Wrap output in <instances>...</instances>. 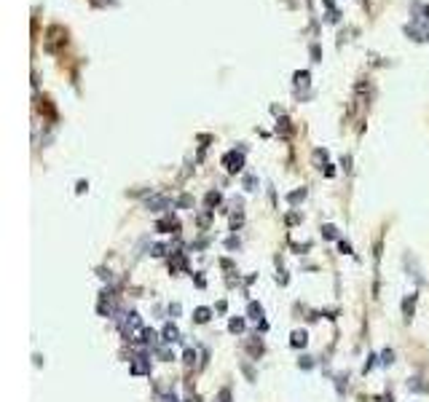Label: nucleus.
Instances as JSON below:
<instances>
[{
    "mask_svg": "<svg viewBox=\"0 0 429 402\" xmlns=\"http://www.w3.org/2000/svg\"><path fill=\"white\" fill-rule=\"evenodd\" d=\"M145 207L151 212H161L164 207H169V199H166V196H151V199L145 201Z\"/></svg>",
    "mask_w": 429,
    "mask_h": 402,
    "instance_id": "f257e3e1",
    "label": "nucleus"
},
{
    "mask_svg": "<svg viewBox=\"0 0 429 402\" xmlns=\"http://www.w3.org/2000/svg\"><path fill=\"white\" fill-rule=\"evenodd\" d=\"M129 370H132V376H145V373H151V362H145V357H137Z\"/></svg>",
    "mask_w": 429,
    "mask_h": 402,
    "instance_id": "f03ea898",
    "label": "nucleus"
},
{
    "mask_svg": "<svg viewBox=\"0 0 429 402\" xmlns=\"http://www.w3.org/2000/svg\"><path fill=\"white\" fill-rule=\"evenodd\" d=\"M209 316H212V311H209V308H207V306H199V308H196V311H193V319H196V322H199V324H204V322H209Z\"/></svg>",
    "mask_w": 429,
    "mask_h": 402,
    "instance_id": "7ed1b4c3",
    "label": "nucleus"
},
{
    "mask_svg": "<svg viewBox=\"0 0 429 402\" xmlns=\"http://www.w3.org/2000/svg\"><path fill=\"white\" fill-rule=\"evenodd\" d=\"M177 338H180L177 327H174V324H166V327H164V343H174Z\"/></svg>",
    "mask_w": 429,
    "mask_h": 402,
    "instance_id": "20e7f679",
    "label": "nucleus"
},
{
    "mask_svg": "<svg viewBox=\"0 0 429 402\" xmlns=\"http://www.w3.org/2000/svg\"><path fill=\"white\" fill-rule=\"evenodd\" d=\"M290 343L295 346V349H298V346H301V349H303V346L309 343V338H306V333H303V330H295V333H293V341H290Z\"/></svg>",
    "mask_w": 429,
    "mask_h": 402,
    "instance_id": "39448f33",
    "label": "nucleus"
},
{
    "mask_svg": "<svg viewBox=\"0 0 429 402\" xmlns=\"http://www.w3.org/2000/svg\"><path fill=\"white\" fill-rule=\"evenodd\" d=\"M226 164H228L231 172H239V169H241V156H234V153H231V156L226 158Z\"/></svg>",
    "mask_w": 429,
    "mask_h": 402,
    "instance_id": "423d86ee",
    "label": "nucleus"
},
{
    "mask_svg": "<svg viewBox=\"0 0 429 402\" xmlns=\"http://www.w3.org/2000/svg\"><path fill=\"white\" fill-rule=\"evenodd\" d=\"M228 330L231 333H241V330H244V319H241V316H234V319L228 322Z\"/></svg>",
    "mask_w": 429,
    "mask_h": 402,
    "instance_id": "0eeeda50",
    "label": "nucleus"
},
{
    "mask_svg": "<svg viewBox=\"0 0 429 402\" xmlns=\"http://www.w3.org/2000/svg\"><path fill=\"white\" fill-rule=\"evenodd\" d=\"M249 316H253V319H260V316H263V308H260L258 303H249Z\"/></svg>",
    "mask_w": 429,
    "mask_h": 402,
    "instance_id": "6e6552de",
    "label": "nucleus"
},
{
    "mask_svg": "<svg viewBox=\"0 0 429 402\" xmlns=\"http://www.w3.org/2000/svg\"><path fill=\"white\" fill-rule=\"evenodd\" d=\"M322 233H325V239H335V236H338L335 226H322Z\"/></svg>",
    "mask_w": 429,
    "mask_h": 402,
    "instance_id": "1a4fd4ad",
    "label": "nucleus"
},
{
    "mask_svg": "<svg viewBox=\"0 0 429 402\" xmlns=\"http://www.w3.org/2000/svg\"><path fill=\"white\" fill-rule=\"evenodd\" d=\"M183 359H185V364H193V359H196V351H193V349H188V351L183 354Z\"/></svg>",
    "mask_w": 429,
    "mask_h": 402,
    "instance_id": "9d476101",
    "label": "nucleus"
},
{
    "mask_svg": "<svg viewBox=\"0 0 429 402\" xmlns=\"http://www.w3.org/2000/svg\"><path fill=\"white\" fill-rule=\"evenodd\" d=\"M381 357H384V359H381V364H391V362H395V359H391V357H395V354H391V351H384V354H381Z\"/></svg>",
    "mask_w": 429,
    "mask_h": 402,
    "instance_id": "9b49d317",
    "label": "nucleus"
},
{
    "mask_svg": "<svg viewBox=\"0 0 429 402\" xmlns=\"http://www.w3.org/2000/svg\"><path fill=\"white\" fill-rule=\"evenodd\" d=\"M220 399H223V402H231V394H228V389H223V391H220Z\"/></svg>",
    "mask_w": 429,
    "mask_h": 402,
    "instance_id": "f8f14e48",
    "label": "nucleus"
}]
</instances>
